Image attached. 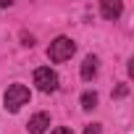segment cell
Instances as JSON below:
<instances>
[{"label":"cell","mask_w":134,"mask_h":134,"mask_svg":"<svg viewBox=\"0 0 134 134\" xmlns=\"http://www.w3.org/2000/svg\"><path fill=\"white\" fill-rule=\"evenodd\" d=\"M3 103H5V108L11 113H16V110H21V105L29 103V90L24 84H11L5 90V95H3Z\"/></svg>","instance_id":"7a4b0ae2"},{"label":"cell","mask_w":134,"mask_h":134,"mask_svg":"<svg viewBox=\"0 0 134 134\" xmlns=\"http://www.w3.org/2000/svg\"><path fill=\"white\" fill-rule=\"evenodd\" d=\"M53 134H74V131H71V129H66V126H60V129H55Z\"/></svg>","instance_id":"30bf717a"},{"label":"cell","mask_w":134,"mask_h":134,"mask_svg":"<svg viewBox=\"0 0 134 134\" xmlns=\"http://www.w3.org/2000/svg\"><path fill=\"white\" fill-rule=\"evenodd\" d=\"M0 8H11V0H0Z\"/></svg>","instance_id":"8fae6325"},{"label":"cell","mask_w":134,"mask_h":134,"mask_svg":"<svg viewBox=\"0 0 134 134\" xmlns=\"http://www.w3.org/2000/svg\"><path fill=\"white\" fill-rule=\"evenodd\" d=\"M21 42H24V45H26V47H32V45H34V37H32V34H26V32H24V34H21Z\"/></svg>","instance_id":"9c48e42d"},{"label":"cell","mask_w":134,"mask_h":134,"mask_svg":"<svg viewBox=\"0 0 134 134\" xmlns=\"http://www.w3.org/2000/svg\"><path fill=\"white\" fill-rule=\"evenodd\" d=\"M84 134H103V126H100V124H90V126L84 129Z\"/></svg>","instance_id":"ba28073f"},{"label":"cell","mask_w":134,"mask_h":134,"mask_svg":"<svg viewBox=\"0 0 134 134\" xmlns=\"http://www.w3.org/2000/svg\"><path fill=\"white\" fill-rule=\"evenodd\" d=\"M82 108H84V110L97 108V92H84V95H82Z\"/></svg>","instance_id":"52a82bcc"},{"label":"cell","mask_w":134,"mask_h":134,"mask_svg":"<svg viewBox=\"0 0 134 134\" xmlns=\"http://www.w3.org/2000/svg\"><path fill=\"white\" fill-rule=\"evenodd\" d=\"M74 50H76L74 40H69V37H55V40L50 42V47H47V55H50V60L63 63V60H69V58L74 55Z\"/></svg>","instance_id":"6da1fadb"},{"label":"cell","mask_w":134,"mask_h":134,"mask_svg":"<svg viewBox=\"0 0 134 134\" xmlns=\"http://www.w3.org/2000/svg\"><path fill=\"white\" fill-rule=\"evenodd\" d=\"M100 11H103V16H105L108 21H113V19H118V16H121V3L103 0V3H100Z\"/></svg>","instance_id":"8992f818"},{"label":"cell","mask_w":134,"mask_h":134,"mask_svg":"<svg viewBox=\"0 0 134 134\" xmlns=\"http://www.w3.org/2000/svg\"><path fill=\"white\" fill-rule=\"evenodd\" d=\"M34 84H37L40 92H55L58 90V74L50 66H42V69L34 71Z\"/></svg>","instance_id":"3957f363"},{"label":"cell","mask_w":134,"mask_h":134,"mask_svg":"<svg viewBox=\"0 0 134 134\" xmlns=\"http://www.w3.org/2000/svg\"><path fill=\"white\" fill-rule=\"evenodd\" d=\"M47 126H50V116H47V113H34V116L29 118V124H26L29 134H45Z\"/></svg>","instance_id":"277c9868"},{"label":"cell","mask_w":134,"mask_h":134,"mask_svg":"<svg viewBox=\"0 0 134 134\" xmlns=\"http://www.w3.org/2000/svg\"><path fill=\"white\" fill-rule=\"evenodd\" d=\"M97 63H100V60H97L95 55H87V58H84V63H82V79L90 82V79L97 74Z\"/></svg>","instance_id":"5b68a950"}]
</instances>
